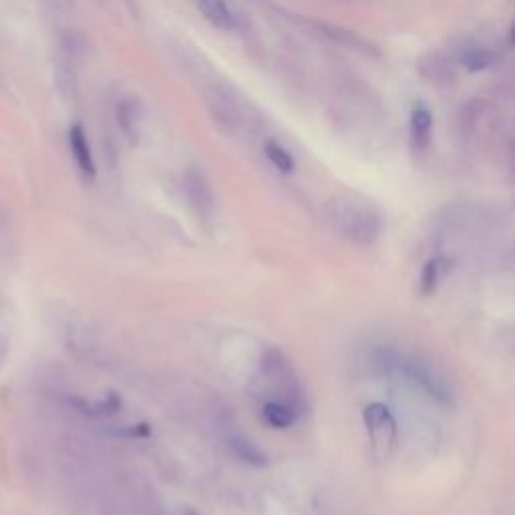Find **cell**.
Segmentation results:
<instances>
[{
  "label": "cell",
  "instance_id": "cell-1",
  "mask_svg": "<svg viewBox=\"0 0 515 515\" xmlns=\"http://www.w3.org/2000/svg\"><path fill=\"white\" fill-rule=\"evenodd\" d=\"M375 365L385 375L401 377L403 381L411 383L415 389L423 391L433 401L441 405H453V393L449 389V383L431 365L417 359L415 355L381 347L375 351Z\"/></svg>",
  "mask_w": 515,
  "mask_h": 515
},
{
  "label": "cell",
  "instance_id": "cell-2",
  "mask_svg": "<svg viewBox=\"0 0 515 515\" xmlns=\"http://www.w3.org/2000/svg\"><path fill=\"white\" fill-rule=\"evenodd\" d=\"M326 216L342 238L363 248L375 244L383 230L381 216L369 204L349 196L332 200L326 208Z\"/></svg>",
  "mask_w": 515,
  "mask_h": 515
},
{
  "label": "cell",
  "instance_id": "cell-3",
  "mask_svg": "<svg viewBox=\"0 0 515 515\" xmlns=\"http://www.w3.org/2000/svg\"><path fill=\"white\" fill-rule=\"evenodd\" d=\"M260 373L266 385L278 391V397L274 401L292 407L300 415L304 409V397L290 359L280 349L268 347L260 359Z\"/></svg>",
  "mask_w": 515,
  "mask_h": 515
},
{
  "label": "cell",
  "instance_id": "cell-4",
  "mask_svg": "<svg viewBox=\"0 0 515 515\" xmlns=\"http://www.w3.org/2000/svg\"><path fill=\"white\" fill-rule=\"evenodd\" d=\"M363 421L367 427V435L371 441V453L375 459L385 461L397 447V421L391 409L383 403H371L363 411Z\"/></svg>",
  "mask_w": 515,
  "mask_h": 515
},
{
  "label": "cell",
  "instance_id": "cell-5",
  "mask_svg": "<svg viewBox=\"0 0 515 515\" xmlns=\"http://www.w3.org/2000/svg\"><path fill=\"white\" fill-rule=\"evenodd\" d=\"M206 103L210 117L222 131L234 133L244 125V109L228 89L212 87L206 95Z\"/></svg>",
  "mask_w": 515,
  "mask_h": 515
},
{
  "label": "cell",
  "instance_id": "cell-6",
  "mask_svg": "<svg viewBox=\"0 0 515 515\" xmlns=\"http://www.w3.org/2000/svg\"><path fill=\"white\" fill-rule=\"evenodd\" d=\"M186 192H188V198H190L192 206H194L202 216L212 214V208H214L212 188H210L206 176L202 174L200 169H190V171H188V176H186Z\"/></svg>",
  "mask_w": 515,
  "mask_h": 515
},
{
  "label": "cell",
  "instance_id": "cell-7",
  "mask_svg": "<svg viewBox=\"0 0 515 515\" xmlns=\"http://www.w3.org/2000/svg\"><path fill=\"white\" fill-rule=\"evenodd\" d=\"M69 143H71V151L75 157L77 167L83 171L87 178H95L97 169H95V161H93V153L87 141V135L83 131L81 125H73L69 131Z\"/></svg>",
  "mask_w": 515,
  "mask_h": 515
},
{
  "label": "cell",
  "instance_id": "cell-8",
  "mask_svg": "<svg viewBox=\"0 0 515 515\" xmlns=\"http://www.w3.org/2000/svg\"><path fill=\"white\" fill-rule=\"evenodd\" d=\"M200 13L206 21H210L214 27L222 31H232L236 27L234 13L230 11L226 0H194Z\"/></svg>",
  "mask_w": 515,
  "mask_h": 515
},
{
  "label": "cell",
  "instance_id": "cell-9",
  "mask_svg": "<svg viewBox=\"0 0 515 515\" xmlns=\"http://www.w3.org/2000/svg\"><path fill=\"white\" fill-rule=\"evenodd\" d=\"M141 105L137 99H123L117 105V123L129 141H137L141 123Z\"/></svg>",
  "mask_w": 515,
  "mask_h": 515
},
{
  "label": "cell",
  "instance_id": "cell-10",
  "mask_svg": "<svg viewBox=\"0 0 515 515\" xmlns=\"http://www.w3.org/2000/svg\"><path fill=\"white\" fill-rule=\"evenodd\" d=\"M228 447L232 449V453L240 459V461H244V463H248V465H252V467H268V455L260 449V447H256L250 439H246V437H240V435H232L230 439H228Z\"/></svg>",
  "mask_w": 515,
  "mask_h": 515
},
{
  "label": "cell",
  "instance_id": "cell-11",
  "mask_svg": "<svg viewBox=\"0 0 515 515\" xmlns=\"http://www.w3.org/2000/svg\"><path fill=\"white\" fill-rule=\"evenodd\" d=\"M449 270V262L443 258H431L423 272H421V280H419V292L421 296H433L443 280V276Z\"/></svg>",
  "mask_w": 515,
  "mask_h": 515
},
{
  "label": "cell",
  "instance_id": "cell-12",
  "mask_svg": "<svg viewBox=\"0 0 515 515\" xmlns=\"http://www.w3.org/2000/svg\"><path fill=\"white\" fill-rule=\"evenodd\" d=\"M316 27L322 31L324 37L332 39L334 43H338V45H342V47L365 51V53H371V51H373V47H371L365 39H361L357 33H353V31H347V29L336 27V25H328V23H316Z\"/></svg>",
  "mask_w": 515,
  "mask_h": 515
},
{
  "label": "cell",
  "instance_id": "cell-13",
  "mask_svg": "<svg viewBox=\"0 0 515 515\" xmlns=\"http://www.w3.org/2000/svg\"><path fill=\"white\" fill-rule=\"evenodd\" d=\"M262 417L264 421L274 427V429H288L296 423V419L300 417L292 407L278 403V401H266L262 407Z\"/></svg>",
  "mask_w": 515,
  "mask_h": 515
},
{
  "label": "cell",
  "instance_id": "cell-14",
  "mask_svg": "<svg viewBox=\"0 0 515 515\" xmlns=\"http://www.w3.org/2000/svg\"><path fill=\"white\" fill-rule=\"evenodd\" d=\"M433 129V115L425 105H415L411 115V135L417 147H427Z\"/></svg>",
  "mask_w": 515,
  "mask_h": 515
},
{
  "label": "cell",
  "instance_id": "cell-15",
  "mask_svg": "<svg viewBox=\"0 0 515 515\" xmlns=\"http://www.w3.org/2000/svg\"><path fill=\"white\" fill-rule=\"evenodd\" d=\"M423 75L431 81V83H441V81H451L455 77L451 65L443 59V55H431L429 61H425L421 65Z\"/></svg>",
  "mask_w": 515,
  "mask_h": 515
},
{
  "label": "cell",
  "instance_id": "cell-16",
  "mask_svg": "<svg viewBox=\"0 0 515 515\" xmlns=\"http://www.w3.org/2000/svg\"><path fill=\"white\" fill-rule=\"evenodd\" d=\"M264 153L268 157V161L278 169L282 171V174H292L294 171V157L276 141H266L264 145Z\"/></svg>",
  "mask_w": 515,
  "mask_h": 515
},
{
  "label": "cell",
  "instance_id": "cell-17",
  "mask_svg": "<svg viewBox=\"0 0 515 515\" xmlns=\"http://www.w3.org/2000/svg\"><path fill=\"white\" fill-rule=\"evenodd\" d=\"M493 63V55L483 47H465L461 53V65L469 71H483Z\"/></svg>",
  "mask_w": 515,
  "mask_h": 515
},
{
  "label": "cell",
  "instance_id": "cell-18",
  "mask_svg": "<svg viewBox=\"0 0 515 515\" xmlns=\"http://www.w3.org/2000/svg\"><path fill=\"white\" fill-rule=\"evenodd\" d=\"M186 515H200V513H198V511H194V509H188V511H186Z\"/></svg>",
  "mask_w": 515,
  "mask_h": 515
}]
</instances>
